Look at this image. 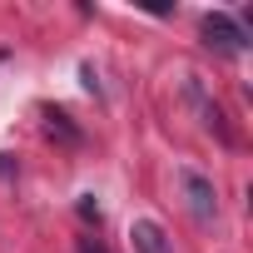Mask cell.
Masks as SVG:
<instances>
[{
  "mask_svg": "<svg viewBox=\"0 0 253 253\" xmlns=\"http://www.w3.org/2000/svg\"><path fill=\"white\" fill-rule=\"evenodd\" d=\"M189 99H194V109H199V119H204V129H209V134H218V139L228 144V139H233V129L223 124V109H218V104L199 89V80H189Z\"/></svg>",
  "mask_w": 253,
  "mask_h": 253,
  "instance_id": "4",
  "label": "cell"
},
{
  "mask_svg": "<svg viewBox=\"0 0 253 253\" xmlns=\"http://www.w3.org/2000/svg\"><path fill=\"white\" fill-rule=\"evenodd\" d=\"M199 35H204V45L218 50V55H238V50H248V30H243V20L218 15V10H209V15L199 20Z\"/></svg>",
  "mask_w": 253,
  "mask_h": 253,
  "instance_id": "1",
  "label": "cell"
},
{
  "mask_svg": "<svg viewBox=\"0 0 253 253\" xmlns=\"http://www.w3.org/2000/svg\"><path fill=\"white\" fill-rule=\"evenodd\" d=\"M179 189H184V204H189L194 223H213V218H218V189H213L209 174H199V169H179Z\"/></svg>",
  "mask_w": 253,
  "mask_h": 253,
  "instance_id": "2",
  "label": "cell"
},
{
  "mask_svg": "<svg viewBox=\"0 0 253 253\" xmlns=\"http://www.w3.org/2000/svg\"><path fill=\"white\" fill-rule=\"evenodd\" d=\"M5 174H15V164H10L5 154H0V179H5Z\"/></svg>",
  "mask_w": 253,
  "mask_h": 253,
  "instance_id": "8",
  "label": "cell"
},
{
  "mask_svg": "<svg viewBox=\"0 0 253 253\" xmlns=\"http://www.w3.org/2000/svg\"><path fill=\"white\" fill-rule=\"evenodd\" d=\"M80 253H104V243L99 238H80Z\"/></svg>",
  "mask_w": 253,
  "mask_h": 253,
  "instance_id": "7",
  "label": "cell"
},
{
  "mask_svg": "<svg viewBox=\"0 0 253 253\" xmlns=\"http://www.w3.org/2000/svg\"><path fill=\"white\" fill-rule=\"evenodd\" d=\"M129 248H134V253H174V238L164 233V223L134 218V223H129Z\"/></svg>",
  "mask_w": 253,
  "mask_h": 253,
  "instance_id": "3",
  "label": "cell"
},
{
  "mask_svg": "<svg viewBox=\"0 0 253 253\" xmlns=\"http://www.w3.org/2000/svg\"><path fill=\"white\" fill-rule=\"evenodd\" d=\"M80 218H89V223H99V204H94V194H80Z\"/></svg>",
  "mask_w": 253,
  "mask_h": 253,
  "instance_id": "6",
  "label": "cell"
},
{
  "mask_svg": "<svg viewBox=\"0 0 253 253\" xmlns=\"http://www.w3.org/2000/svg\"><path fill=\"white\" fill-rule=\"evenodd\" d=\"M45 129H50L60 144H80V129L70 124V114H65V109H45Z\"/></svg>",
  "mask_w": 253,
  "mask_h": 253,
  "instance_id": "5",
  "label": "cell"
}]
</instances>
